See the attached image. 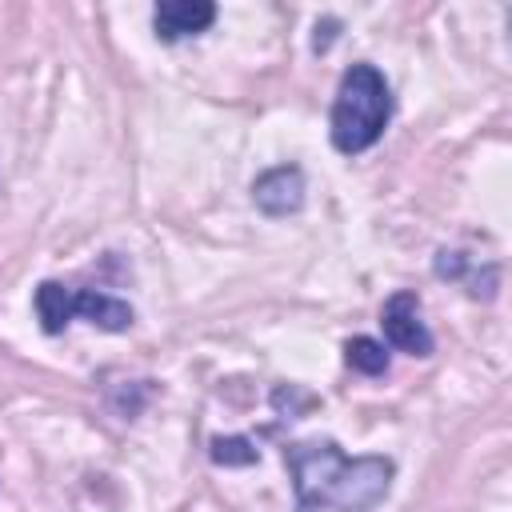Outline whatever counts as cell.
<instances>
[{
  "mask_svg": "<svg viewBox=\"0 0 512 512\" xmlns=\"http://www.w3.org/2000/svg\"><path fill=\"white\" fill-rule=\"evenodd\" d=\"M296 512H372L396 464L388 456H348L336 440H296L284 448Z\"/></svg>",
  "mask_w": 512,
  "mask_h": 512,
  "instance_id": "1",
  "label": "cell"
},
{
  "mask_svg": "<svg viewBox=\"0 0 512 512\" xmlns=\"http://www.w3.org/2000/svg\"><path fill=\"white\" fill-rule=\"evenodd\" d=\"M388 116H392V88L384 72L372 64H352L340 76V88L332 100V120H328L332 148L344 156L368 152L384 136Z\"/></svg>",
  "mask_w": 512,
  "mask_h": 512,
  "instance_id": "2",
  "label": "cell"
},
{
  "mask_svg": "<svg viewBox=\"0 0 512 512\" xmlns=\"http://www.w3.org/2000/svg\"><path fill=\"white\" fill-rule=\"evenodd\" d=\"M380 328H384V340L408 356H432L436 340L428 332V324L420 320V300L416 292H396L388 296L384 312H380Z\"/></svg>",
  "mask_w": 512,
  "mask_h": 512,
  "instance_id": "3",
  "label": "cell"
},
{
  "mask_svg": "<svg viewBox=\"0 0 512 512\" xmlns=\"http://www.w3.org/2000/svg\"><path fill=\"white\" fill-rule=\"evenodd\" d=\"M252 204L264 216H292L304 204V172L296 164H276L252 180Z\"/></svg>",
  "mask_w": 512,
  "mask_h": 512,
  "instance_id": "4",
  "label": "cell"
},
{
  "mask_svg": "<svg viewBox=\"0 0 512 512\" xmlns=\"http://www.w3.org/2000/svg\"><path fill=\"white\" fill-rule=\"evenodd\" d=\"M212 20H216V4H208V0H160L152 8V28L164 44L200 36L212 28Z\"/></svg>",
  "mask_w": 512,
  "mask_h": 512,
  "instance_id": "5",
  "label": "cell"
},
{
  "mask_svg": "<svg viewBox=\"0 0 512 512\" xmlns=\"http://www.w3.org/2000/svg\"><path fill=\"white\" fill-rule=\"evenodd\" d=\"M72 316H84L88 324L104 328V332H124L132 328L136 312L128 300H116L108 292H96V288H84V292H72Z\"/></svg>",
  "mask_w": 512,
  "mask_h": 512,
  "instance_id": "6",
  "label": "cell"
},
{
  "mask_svg": "<svg viewBox=\"0 0 512 512\" xmlns=\"http://www.w3.org/2000/svg\"><path fill=\"white\" fill-rule=\"evenodd\" d=\"M36 316H40V328L48 336L64 332V324L72 320V288L68 284H56V280H44L36 288Z\"/></svg>",
  "mask_w": 512,
  "mask_h": 512,
  "instance_id": "7",
  "label": "cell"
},
{
  "mask_svg": "<svg viewBox=\"0 0 512 512\" xmlns=\"http://www.w3.org/2000/svg\"><path fill=\"white\" fill-rule=\"evenodd\" d=\"M344 360H348V368H356V372H364V376H384V372H388V352H384V344L372 340V336H352V340L344 344Z\"/></svg>",
  "mask_w": 512,
  "mask_h": 512,
  "instance_id": "8",
  "label": "cell"
},
{
  "mask_svg": "<svg viewBox=\"0 0 512 512\" xmlns=\"http://www.w3.org/2000/svg\"><path fill=\"white\" fill-rule=\"evenodd\" d=\"M212 460L224 464V468H232V464H256L260 452H256L252 440H244V436H216V440H212Z\"/></svg>",
  "mask_w": 512,
  "mask_h": 512,
  "instance_id": "9",
  "label": "cell"
}]
</instances>
